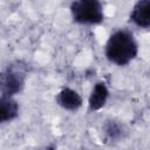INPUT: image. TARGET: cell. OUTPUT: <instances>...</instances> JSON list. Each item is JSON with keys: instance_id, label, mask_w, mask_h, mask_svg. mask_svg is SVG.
<instances>
[{"instance_id": "obj_7", "label": "cell", "mask_w": 150, "mask_h": 150, "mask_svg": "<svg viewBox=\"0 0 150 150\" xmlns=\"http://www.w3.org/2000/svg\"><path fill=\"white\" fill-rule=\"evenodd\" d=\"M19 103L14 97L0 95V123H7L19 116Z\"/></svg>"}, {"instance_id": "obj_4", "label": "cell", "mask_w": 150, "mask_h": 150, "mask_svg": "<svg viewBox=\"0 0 150 150\" xmlns=\"http://www.w3.org/2000/svg\"><path fill=\"white\" fill-rule=\"evenodd\" d=\"M55 101L62 109L68 111H77L83 104L82 96L75 89H71L69 87L62 88L56 94Z\"/></svg>"}, {"instance_id": "obj_8", "label": "cell", "mask_w": 150, "mask_h": 150, "mask_svg": "<svg viewBox=\"0 0 150 150\" xmlns=\"http://www.w3.org/2000/svg\"><path fill=\"white\" fill-rule=\"evenodd\" d=\"M105 136L111 141H118L123 137V127L115 120H108L102 127Z\"/></svg>"}, {"instance_id": "obj_5", "label": "cell", "mask_w": 150, "mask_h": 150, "mask_svg": "<svg viewBox=\"0 0 150 150\" xmlns=\"http://www.w3.org/2000/svg\"><path fill=\"white\" fill-rule=\"evenodd\" d=\"M129 20L138 28L148 29L150 27V0L137 1L130 12Z\"/></svg>"}, {"instance_id": "obj_2", "label": "cell", "mask_w": 150, "mask_h": 150, "mask_svg": "<svg viewBox=\"0 0 150 150\" xmlns=\"http://www.w3.org/2000/svg\"><path fill=\"white\" fill-rule=\"evenodd\" d=\"M28 76V63L16 60L7 64L0 71V94L2 96L14 97L20 94L26 84Z\"/></svg>"}, {"instance_id": "obj_6", "label": "cell", "mask_w": 150, "mask_h": 150, "mask_svg": "<svg viewBox=\"0 0 150 150\" xmlns=\"http://www.w3.org/2000/svg\"><path fill=\"white\" fill-rule=\"evenodd\" d=\"M109 97V89L107 84L102 81H98L94 84L91 93L88 98V107L90 111H97L102 109Z\"/></svg>"}, {"instance_id": "obj_3", "label": "cell", "mask_w": 150, "mask_h": 150, "mask_svg": "<svg viewBox=\"0 0 150 150\" xmlns=\"http://www.w3.org/2000/svg\"><path fill=\"white\" fill-rule=\"evenodd\" d=\"M70 14L79 25H100L104 20L103 5L98 0H77L70 4Z\"/></svg>"}, {"instance_id": "obj_1", "label": "cell", "mask_w": 150, "mask_h": 150, "mask_svg": "<svg viewBox=\"0 0 150 150\" xmlns=\"http://www.w3.org/2000/svg\"><path fill=\"white\" fill-rule=\"evenodd\" d=\"M104 54L109 62L118 67L129 64L138 55V43L134 33L127 28L111 33L105 42Z\"/></svg>"}]
</instances>
